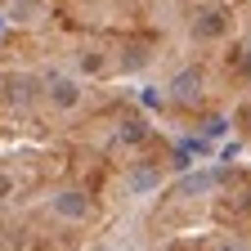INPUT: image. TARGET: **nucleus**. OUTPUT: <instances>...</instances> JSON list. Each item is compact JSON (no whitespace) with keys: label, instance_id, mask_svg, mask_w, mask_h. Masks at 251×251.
<instances>
[{"label":"nucleus","instance_id":"1","mask_svg":"<svg viewBox=\"0 0 251 251\" xmlns=\"http://www.w3.org/2000/svg\"><path fill=\"white\" fill-rule=\"evenodd\" d=\"M171 94H175L179 103H198V99H202V72H198V68H184V72L171 81Z\"/></svg>","mask_w":251,"mask_h":251},{"label":"nucleus","instance_id":"2","mask_svg":"<svg viewBox=\"0 0 251 251\" xmlns=\"http://www.w3.org/2000/svg\"><path fill=\"white\" fill-rule=\"evenodd\" d=\"M162 188V175H157L152 166H135L130 175H126V193L130 198H148V193H157Z\"/></svg>","mask_w":251,"mask_h":251},{"label":"nucleus","instance_id":"3","mask_svg":"<svg viewBox=\"0 0 251 251\" xmlns=\"http://www.w3.org/2000/svg\"><path fill=\"white\" fill-rule=\"evenodd\" d=\"M54 215H63V220H85L90 215V198L76 193V188H68V193L54 198Z\"/></svg>","mask_w":251,"mask_h":251},{"label":"nucleus","instance_id":"4","mask_svg":"<svg viewBox=\"0 0 251 251\" xmlns=\"http://www.w3.org/2000/svg\"><path fill=\"white\" fill-rule=\"evenodd\" d=\"M45 94H50L58 108H72V103L81 99V90H76V81H72V76H50V81H45Z\"/></svg>","mask_w":251,"mask_h":251},{"label":"nucleus","instance_id":"5","mask_svg":"<svg viewBox=\"0 0 251 251\" xmlns=\"http://www.w3.org/2000/svg\"><path fill=\"white\" fill-rule=\"evenodd\" d=\"M215 184H220V175H215V171H198V175H188V179L179 184V193H184V198H206Z\"/></svg>","mask_w":251,"mask_h":251},{"label":"nucleus","instance_id":"6","mask_svg":"<svg viewBox=\"0 0 251 251\" xmlns=\"http://www.w3.org/2000/svg\"><path fill=\"white\" fill-rule=\"evenodd\" d=\"M193 31H198V36H220V31H225V9H202L198 23H193Z\"/></svg>","mask_w":251,"mask_h":251},{"label":"nucleus","instance_id":"7","mask_svg":"<svg viewBox=\"0 0 251 251\" xmlns=\"http://www.w3.org/2000/svg\"><path fill=\"white\" fill-rule=\"evenodd\" d=\"M31 90H36V81H31V76H18V81L9 85V99H14V103H31Z\"/></svg>","mask_w":251,"mask_h":251},{"label":"nucleus","instance_id":"8","mask_svg":"<svg viewBox=\"0 0 251 251\" xmlns=\"http://www.w3.org/2000/svg\"><path fill=\"white\" fill-rule=\"evenodd\" d=\"M144 135H148V130H144L139 117H126V121H121V139H126V144H139Z\"/></svg>","mask_w":251,"mask_h":251},{"label":"nucleus","instance_id":"9","mask_svg":"<svg viewBox=\"0 0 251 251\" xmlns=\"http://www.w3.org/2000/svg\"><path fill=\"white\" fill-rule=\"evenodd\" d=\"M126 63V72H135V68H144V63H148V54L144 50H130V58H121Z\"/></svg>","mask_w":251,"mask_h":251},{"label":"nucleus","instance_id":"10","mask_svg":"<svg viewBox=\"0 0 251 251\" xmlns=\"http://www.w3.org/2000/svg\"><path fill=\"white\" fill-rule=\"evenodd\" d=\"M215 251H247V242H233V238H229V242H220Z\"/></svg>","mask_w":251,"mask_h":251},{"label":"nucleus","instance_id":"11","mask_svg":"<svg viewBox=\"0 0 251 251\" xmlns=\"http://www.w3.org/2000/svg\"><path fill=\"white\" fill-rule=\"evenodd\" d=\"M9 188H14V179H9L5 171H0V198H9Z\"/></svg>","mask_w":251,"mask_h":251},{"label":"nucleus","instance_id":"12","mask_svg":"<svg viewBox=\"0 0 251 251\" xmlns=\"http://www.w3.org/2000/svg\"><path fill=\"white\" fill-rule=\"evenodd\" d=\"M0 31H5V18H0Z\"/></svg>","mask_w":251,"mask_h":251},{"label":"nucleus","instance_id":"13","mask_svg":"<svg viewBox=\"0 0 251 251\" xmlns=\"http://www.w3.org/2000/svg\"><path fill=\"white\" fill-rule=\"evenodd\" d=\"M247 54H251V41H247Z\"/></svg>","mask_w":251,"mask_h":251}]
</instances>
